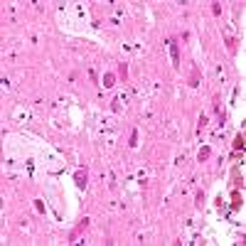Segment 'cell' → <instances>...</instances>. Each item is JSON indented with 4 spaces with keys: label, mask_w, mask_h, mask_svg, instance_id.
<instances>
[{
    "label": "cell",
    "mask_w": 246,
    "mask_h": 246,
    "mask_svg": "<svg viewBox=\"0 0 246 246\" xmlns=\"http://www.w3.org/2000/svg\"><path fill=\"white\" fill-rule=\"evenodd\" d=\"M76 185H86V172H79L76 175Z\"/></svg>",
    "instance_id": "cell-6"
},
{
    "label": "cell",
    "mask_w": 246,
    "mask_h": 246,
    "mask_svg": "<svg viewBox=\"0 0 246 246\" xmlns=\"http://www.w3.org/2000/svg\"><path fill=\"white\" fill-rule=\"evenodd\" d=\"M170 52H172V64L177 66V64H180V54H177V44H175V40H170Z\"/></svg>",
    "instance_id": "cell-1"
},
{
    "label": "cell",
    "mask_w": 246,
    "mask_h": 246,
    "mask_svg": "<svg viewBox=\"0 0 246 246\" xmlns=\"http://www.w3.org/2000/svg\"><path fill=\"white\" fill-rule=\"evenodd\" d=\"M118 74H121V76H123V79H126V76H128V69H126V64H121V66H118Z\"/></svg>",
    "instance_id": "cell-8"
},
{
    "label": "cell",
    "mask_w": 246,
    "mask_h": 246,
    "mask_svg": "<svg viewBox=\"0 0 246 246\" xmlns=\"http://www.w3.org/2000/svg\"><path fill=\"white\" fill-rule=\"evenodd\" d=\"M135 143H138V133H135V131H133V135H131V143H128V145H131V148H133V145H135Z\"/></svg>",
    "instance_id": "cell-10"
},
{
    "label": "cell",
    "mask_w": 246,
    "mask_h": 246,
    "mask_svg": "<svg viewBox=\"0 0 246 246\" xmlns=\"http://www.w3.org/2000/svg\"><path fill=\"white\" fill-rule=\"evenodd\" d=\"M234 150H244V133L236 135V140H234Z\"/></svg>",
    "instance_id": "cell-2"
},
{
    "label": "cell",
    "mask_w": 246,
    "mask_h": 246,
    "mask_svg": "<svg viewBox=\"0 0 246 246\" xmlns=\"http://www.w3.org/2000/svg\"><path fill=\"white\" fill-rule=\"evenodd\" d=\"M212 5H214V8H212V10H214V15H221V5H219V3H212Z\"/></svg>",
    "instance_id": "cell-9"
},
{
    "label": "cell",
    "mask_w": 246,
    "mask_h": 246,
    "mask_svg": "<svg viewBox=\"0 0 246 246\" xmlns=\"http://www.w3.org/2000/svg\"><path fill=\"white\" fill-rule=\"evenodd\" d=\"M207 157H209V148H202V150H199V162L207 160Z\"/></svg>",
    "instance_id": "cell-7"
},
{
    "label": "cell",
    "mask_w": 246,
    "mask_h": 246,
    "mask_svg": "<svg viewBox=\"0 0 246 246\" xmlns=\"http://www.w3.org/2000/svg\"><path fill=\"white\" fill-rule=\"evenodd\" d=\"M197 81H199V69L192 71V76H190V86H197Z\"/></svg>",
    "instance_id": "cell-4"
},
{
    "label": "cell",
    "mask_w": 246,
    "mask_h": 246,
    "mask_svg": "<svg viewBox=\"0 0 246 246\" xmlns=\"http://www.w3.org/2000/svg\"><path fill=\"white\" fill-rule=\"evenodd\" d=\"M231 207H234V209L241 207V197H239V192H234V202H231Z\"/></svg>",
    "instance_id": "cell-5"
},
{
    "label": "cell",
    "mask_w": 246,
    "mask_h": 246,
    "mask_svg": "<svg viewBox=\"0 0 246 246\" xmlns=\"http://www.w3.org/2000/svg\"><path fill=\"white\" fill-rule=\"evenodd\" d=\"M113 81H116V79H113V74H106V76H104V86H106V89H111V86H113Z\"/></svg>",
    "instance_id": "cell-3"
}]
</instances>
